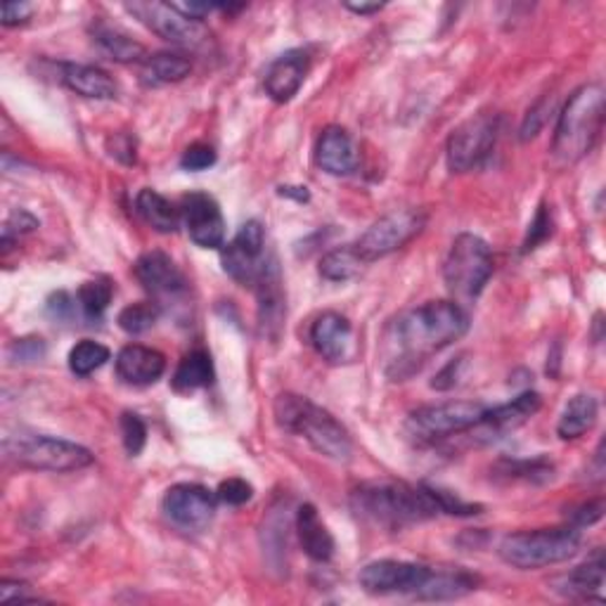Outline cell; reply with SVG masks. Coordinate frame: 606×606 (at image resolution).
Here are the masks:
<instances>
[{
  "label": "cell",
  "instance_id": "6da1fadb",
  "mask_svg": "<svg viewBox=\"0 0 606 606\" xmlns=\"http://www.w3.org/2000/svg\"><path fill=\"white\" fill-rule=\"evenodd\" d=\"M469 330L467 310L448 299L427 301L393 318L382 339V368L391 382H405L427 360L465 337Z\"/></svg>",
  "mask_w": 606,
  "mask_h": 606
},
{
  "label": "cell",
  "instance_id": "7a4b0ae2",
  "mask_svg": "<svg viewBox=\"0 0 606 606\" xmlns=\"http://www.w3.org/2000/svg\"><path fill=\"white\" fill-rule=\"evenodd\" d=\"M353 512L374 527L401 531L440 514L434 486H413L405 481H368L351 493Z\"/></svg>",
  "mask_w": 606,
  "mask_h": 606
},
{
  "label": "cell",
  "instance_id": "3957f363",
  "mask_svg": "<svg viewBox=\"0 0 606 606\" xmlns=\"http://www.w3.org/2000/svg\"><path fill=\"white\" fill-rule=\"evenodd\" d=\"M273 415L283 432L306 438L310 448L330 460L349 463L353 457V440L347 427L306 396L280 393L273 403Z\"/></svg>",
  "mask_w": 606,
  "mask_h": 606
},
{
  "label": "cell",
  "instance_id": "277c9868",
  "mask_svg": "<svg viewBox=\"0 0 606 606\" xmlns=\"http://www.w3.org/2000/svg\"><path fill=\"white\" fill-rule=\"evenodd\" d=\"M604 107L602 84H585L568 95L552 140V159L560 167H571L593 150L602 136Z\"/></svg>",
  "mask_w": 606,
  "mask_h": 606
},
{
  "label": "cell",
  "instance_id": "5b68a950",
  "mask_svg": "<svg viewBox=\"0 0 606 606\" xmlns=\"http://www.w3.org/2000/svg\"><path fill=\"white\" fill-rule=\"evenodd\" d=\"M581 529L576 527L517 531L502 538L498 554L504 564L514 568L535 571L573 560L581 550Z\"/></svg>",
  "mask_w": 606,
  "mask_h": 606
},
{
  "label": "cell",
  "instance_id": "8992f818",
  "mask_svg": "<svg viewBox=\"0 0 606 606\" xmlns=\"http://www.w3.org/2000/svg\"><path fill=\"white\" fill-rule=\"evenodd\" d=\"M6 460L31 471H53L67 474L78 471L93 465V453L84 446L72 444L57 436L36 434V432H18L3 438Z\"/></svg>",
  "mask_w": 606,
  "mask_h": 606
},
{
  "label": "cell",
  "instance_id": "52a82bcc",
  "mask_svg": "<svg viewBox=\"0 0 606 606\" xmlns=\"http://www.w3.org/2000/svg\"><path fill=\"white\" fill-rule=\"evenodd\" d=\"M493 270V252L486 240L471 233L455 237L444 264V280L457 299H479Z\"/></svg>",
  "mask_w": 606,
  "mask_h": 606
},
{
  "label": "cell",
  "instance_id": "ba28073f",
  "mask_svg": "<svg viewBox=\"0 0 606 606\" xmlns=\"http://www.w3.org/2000/svg\"><path fill=\"white\" fill-rule=\"evenodd\" d=\"M488 407L479 401H446L422 405L405 419V436L417 446H432L440 438H450L477 427Z\"/></svg>",
  "mask_w": 606,
  "mask_h": 606
},
{
  "label": "cell",
  "instance_id": "9c48e42d",
  "mask_svg": "<svg viewBox=\"0 0 606 606\" xmlns=\"http://www.w3.org/2000/svg\"><path fill=\"white\" fill-rule=\"evenodd\" d=\"M223 270L242 287H256L264 277L277 268V261L266 249V231L258 221L244 223L235 240L223 247Z\"/></svg>",
  "mask_w": 606,
  "mask_h": 606
},
{
  "label": "cell",
  "instance_id": "30bf717a",
  "mask_svg": "<svg viewBox=\"0 0 606 606\" xmlns=\"http://www.w3.org/2000/svg\"><path fill=\"white\" fill-rule=\"evenodd\" d=\"M427 225V214L422 209H396L391 214L374 221L368 231L358 237L353 249L363 258V264H374L393 252L403 249Z\"/></svg>",
  "mask_w": 606,
  "mask_h": 606
},
{
  "label": "cell",
  "instance_id": "8fae6325",
  "mask_svg": "<svg viewBox=\"0 0 606 606\" xmlns=\"http://www.w3.org/2000/svg\"><path fill=\"white\" fill-rule=\"evenodd\" d=\"M500 136L498 114H477L457 126L448 138V167L453 173H467L483 167V161L493 155Z\"/></svg>",
  "mask_w": 606,
  "mask_h": 606
},
{
  "label": "cell",
  "instance_id": "7c38bea8",
  "mask_svg": "<svg viewBox=\"0 0 606 606\" xmlns=\"http://www.w3.org/2000/svg\"><path fill=\"white\" fill-rule=\"evenodd\" d=\"M126 10L167 43L183 51H202L211 43V31L204 22H196L180 14L171 3H128Z\"/></svg>",
  "mask_w": 606,
  "mask_h": 606
},
{
  "label": "cell",
  "instance_id": "4fadbf2b",
  "mask_svg": "<svg viewBox=\"0 0 606 606\" xmlns=\"http://www.w3.org/2000/svg\"><path fill=\"white\" fill-rule=\"evenodd\" d=\"M219 496L200 483H178L167 490L161 512L176 529L185 533H202L216 517Z\"/></svg>",
  "mask_w": 606,
  "mask_h": 606
},
{
  "label": "cell",
  "instance_id": "5bb4252c",
  "mask_svg": "<svg viewBox=\"0 0 606 606\" xmlns=\"http://www.w3.org/2000/svg\"><path fill=\"white\" fill-rule=\"evenodd\" d=\"M432 568L424 564L380 560L360 568L358 583L370 595H405L417 599L422 585L427 583Z\"/></svg>",
  "mask_w": 606,
  "mask_h": 606
},
{
  "label": "cell",
  "instance_id": "9a60e30c",
  "mask_svg": "<svg viewBox=\"0 0 606 606\" xmlns=\"http://www.w3.org/2000/svg\"><path fill=\"white\" fill-rule=\"evenodd\" d=\"M134 270L142 289L150 294L159 308L169 306L171 301L178 304L185 299L188 280L169 254L147 252L136 261Z\"/></svg>",
  "mask_w": 606,
  "mask_h": 606
},
{
  "label": "cell",
  "instance_id": "2e32d148",
  "mask_svg": "<svg viewBox=\"0 0 606 606\" xmlns=\"http://www.w3.org/2000/svg\"><path fill=\"white\" fill-rule=\"evenodd\" d=\"M180 216L190 240L202 249H221L225 242V221L221 206L206 192H190L180 202Z\"/></svg>",
  "mask_w": 606,
  "mask_h": 606
},
{
  "label": "cell",
  "instance_id": "e0dca14e",
  "mask_svg": "<svg viewBox=\"0 0 606 606\" xmlns=\"http://www.w3.org/2000/svg\"><path fill=\"white\" fill-rule=\"evenodd\" d=\"M310 343L316 353L332 365L351 363L355 358V334L347 316L337 310H325L310 325Z\"/></svg>",
  "mask_w": 606,
  "mask_h": 606
},
{
  "label": "cell",
  "instance_id": "ac0fdd59",
  "mask_svg": "<svg viewBox=\"0 0 606 606\" xmlns=\"http://www.w3.org/2000/svg\"><path fill=\"white\" fill-rule=\"evenodd\" d=\"M310 70V53L304 47H294V51L283 53L270 62V67L264 78L266 95L273 103H289L304 86V81Z\"/></svg>",
  "mask_w": 606,
  "mask_h": 606
},
{
  "label": "cell",
  "instance_id": "d6986e66",
  "mask_svg": "<svg viewBox=\"0 0 606 606\" xmlns=\"http://www.w3.org/2000/svg\"><path fill=\"white\" fill-rule=\"evenodd\" d=\"M316 163L330 176H351L358 169L360 155L347 128L327 126L322 130L316 142Z\"/></svg>",
  "mask_w": 606,
  "mask_h": 606
},
{
  "label": "cell",
  "instance_id": "ffe728a7",
  "mask_svg": "<svg viewBox=\"0 0 606 606\" xmlns=\"http://www.w3.org/2000/svg\"><path fill=\"white\" fill-rule=\"evenodd\" d=\"M119 380L128 386H150L167 372V358L142 343H128L114 360Z\"/></svg>",
  "mask_w": 606,
  "mask_h": 606
},
{
  "label": "cell",
  "instance_id": "44dd1931",
  "mask_svg": "<svg viewBox=\"0 0 606 606\" xmlns=\"http://www.w3.org/2000/svg\"><path fill=\"white\" fill-rule=\"evenodd\" d=\"M60 84L67 86L72 93L88 97V100H114L119 88L114 84V78L93 64H74V62H60Z\"/></svg>",
  "mask_w": 606,
  "mask_h": 606
},
{
  "label": "cell",
  "instance_id": "7402d4cb",
  "mask_svg": "<svg viewBox=\"0 0 606 606\" xmlns=\"http://www.w3.org/2000/svg\"><path fill=\"white\" fill-rule=\"evenodd\" d=\"M540 407V396L535 391H527L517 396L512 403H504L498 407H488L483 419L474 429H481L483 436H502L507 432L519 429L523 422L533 417Z\"/></svg>",
  "mask_w": 606,
  "mask_h": 606
},
{
  "label": "cell",
  "instance_id": "603a6c76",
  "mask_svg": "<svg viewBox=\"0 0 606 606\" xmlns=\"http://www.w3.org/2000/svg\"><path fill=\"white\" fill-rule=\"evenodd\" d=\"M297 535H299V543H301V550L306 552V556H310V560L318 562V564H325L330 562L334 556V538L330 533V529L325 527L318 510L313 504H301L299 512H297Z\"/></svg>",
  "mask_w": 606,
  "mask_h": 606
},
{
  "label": "cell",
  "instance_id": "cb8c5ba5",
  "mask_svg": "<svg viewBox=\"0 0 606 606\" xmlns=\"http://www.w3.org/2000/svg\"><path fill=\"white\" fill-rule=\"evenodd\" d=\"M479 587V576L465 568H432L427 583L422 585L419 602L460 599Z\"/></svg>",
  "mask_w": 606,
  "mask_h": 606
},
{
  "label": "cell",
  "instance_id": "d4e9b609",
  "mask_svg": "<svg viewBox=\"0 0 606 606\" xmlns=\"http://www.w3.org/2000/svg\"><path fill=\"white\" fill-rule=\"evenodd\" d=\"M604 587V554L597 550L587 562L573 568L568 576L556 581V589L571 599H602Z\"/></svg>",
  "mask_w": 606,
  "mask_h": 606
},
{
  "label": "cell",
  "instance_id": "484cf974",
  "mask_svg": "<svg viewBox=\"0 0 606 606\" xmlns=\"http://www.w3.org/2000/svg\"><path fill=\"white\" fill-rule=\"evenodd\" d=\"M192 72V62L176 53H155L147 55L140 67V81L145 86H169L188 78Z\"/></svg>",
  "mask_w": 606,
  "mask_h": 606
},
{
  "label": "cell",
  "instance_id": "4316f807",
  "mask_svg": "<svg viewBox=\"0 0 606 606\" xmlns=\"http://www.w3.org/2000/svg\"><path fill=\"white\" fill-rule=\"evenodd\" d=\"M597 415H599L597 398L589 396V393H578V396H573L564 405L560 424H556V434H560L562 440L581 438L583 434H587L595 427Z\"/></svg>",
  "mask_w": 606,
  "mask_h": 606
},
{
  "label": "cell",
  "instance_id": "83f0119b",
  "mask_svg": "<svg viewBox=\"0 0 606 606\" xmlns=\"http://www.w3.org/2000/svg\"><path fill=\"white\" fill-rule=\"evenodd\" d=\"M136 209L138 214L145 219L147 225H152L157 233H176L180 223H183V216H180V209L173 206L167 196L159 194L157 190L145 188L136 196Z\"/></svg>",
  "mask_w": 606,
  "mask_h": 606
},
{
  "label": "cell",
  "instance_id": "f1b7e54d",
  "mask_svg": "<svg viewBox=\"0 0 606 606\" xmlns=\"http://www.w3.org/2000/svg\"><path fill=\"white\" fill-rule=\"evenodd\" d=\"M216 370L214 360L204 349H194L183 355L173 372V389L180 393H190L196 389H206L214 384Z\"/></svg>",
  "mask_w": 606,
  "mask_h": 606
},
{
  "label": "cell",
  "instance_id": "f546056e",
  "mask_svg": "<svg viewBox=\"0 0 606 606\" xmlns=\"http://www.w3.org/2000/svg\"><path fill=\"white\" fill-rule=\"evenodd\" d=\"M93 36H95V43L100 45L103 51L109 55V60H114V62H124V64L140 62L142 64L147 57L145 47L138 41L126 36L124 31L114 29V26L97 24L93 29Z\"/></svg>",
  "mask_w": 606,
  "mask_h": 606
},
{
  "label": "cell",
  "instance_id": "4dcf8cb0",
  "mask_svg": "<svg viewBox=\"0 0 606 606\" xmlns=\"http://www.w3.org/2000/svg\"><path fill=\"white\" fill-rule=\"evenodd\" d=\"M363 268H365L363 258L358 256V252L353 249V244H347V247L327 252L320 258L318 273L325 277V280H330V283H347Z\"/></svg>",
  "mask_w": 606,
  "mask_h": 606
},
{
  "label": "cell",
  "instance_id": "1f68e13d",
  "mask_svg": "<svg viewBox=\"0 0 606 606\" xmlns=\"http://www.w3.org/2000/svg\"><path fill=\"white\" fill-rule=\"evenodd\" d=\"M114 299V283L107 275H97L78 287L76 301L88 320H100Z\"/></svg>",
  "mask_w": 606,
  "mask_h": 606
},
{
  "label": "cell",
  "instance_id": "d6a6232c",
  "mask_svg": "<svg viewBox=\"0 0 606 606\" xmlns=\"http://www.w3.org/2000/svg\"><path fill=\"white\" fill-rule=\"evenodd\" d=\"M109 355H111L109 349L103 347V343L84 339L70 351V370L76 376H88L95 370H100L109 360Z\"/></svg>",
  "mask_w": 606,
  "mask_h": 606
},
{
  "label": "cell",
  "instance_id": "836d02e7",
  "mask_svg": "<svg viewBox=\"0 0 606 606\" xmlns=\"http://www.w3.org/2000/svg\"><path fill=\"white\" fill-rule=\"evenodd\" d=\"M159 313H161V308L155 301H140V304L126 306L119 313L117 322L126 334L136 337V334H145L147 330H152L159 320Z\"/></svg>",
  "mask_w": 606,
  "mask_h": 606
},
{
  "label": "cell",
  "instance_id": "e575fe53",
  "mask_svg": "<svg viewBox=\"0 0 606 606\" xmlns=\"http://www.w3.org/2000/svg\"><path fill=\"white\" fill-rule=\"evenodd\" d=\"M121 438H124V448L130 457H136L142 453L147 444V427L140 415L136 413H124L121 415Z\"/></svg>",
  "mask_w": 606,
  "mask_h": 606
},
{
  "label": "cell",
  "instance_id": "d590c367",
  "mask_svg": "<svg viewBox=\"0 0 606 606\" xmlns=\"http://www.w3.org/2000/svg\"><path fill=\"white\" fill-rule=\"evenodd\" d=\"M552 235V216H550V209L547 204H540L535 216L529 225V233H527V240H523V254L533 252L535 247H540L547 237Z\"/></svg>",
  "mask_w": 606,
  "mask_h": 606
},
{
  "label": "cell",
  "instance_id": "8d00e7d4",
  "mask_svg": "<svg viewBox=\"0 0 606 606\" xmlns=\"http://www.w3.org/2000/svg\"><path fill=\"white\" fill-rule=\"evenodd\" d=\"M216 163V150L206 142H194L180 157V167L185 171H206Z\"/></svg>",
  "mask_w": 606,
  "mask_h": 606
},
{
  "label": "cell",
  "instance_id": "74e56055",
  "mask_svg": "<svg viewBox=\"0 0 606 606\" xmlns=\"http://www.w3.org/2000/svg\"><path fill=\"white\" fill-rule=\"evenodd\" d=\"M36 227H39V219L31 216L29 211H24V209L12 211V214L6 221V227H3V247L8 249L12 240H18V237H22L31 231H36Z\"/></svg>",
  "mask_w": 606,
  "mask_h": 606
},
{
  "label": "cell",
  "instance_id": "f35d334b",
  "mask_svg": "<svg viewBox=\"0 0 606 606\" xmlns=\"http://www.w3.org/2000/svg\"><path fill=\"white\" fill-rule=\"evenodd\" d=\"M216 496H219V502L240 507V504H247L254 498V488L249 481H244V479H227L219 486Z\"/></svg>",
  "mask_w": 606,
  "mask_h": 606
},
{
  "label": "cell",
  "instance_id": "ab89813d",
  "mask_svg": "<svg viewBox=\"0 0 606 606\" xmlns=\"http://www.w3.org/2000/svg\"><path fill=\"white\" fill-rule=\"evenodd\" d=\"M552 111V100H540L533 109H529L527 119H523V126H521V140L527 142L531 138H535L540 134V128H543L547 124V114Z\"/></svg>",
  "mask_w": 606,
  "mask_h": 606
},
{
  "label": "cell",
  "instance_id": "60d3db41",
  "mask_svg": "<svg viewBox=\"0 0 606 606\" xmlns=\"http://www.w3.org/2000/svg\"><path fill=\"white\" fill-rule=\"evenodd\" d=\"M45 355V341L41 337H26L18 339L10 347V358L20 360V363H34Z\"/></svg>",
  "mask_w": 606,
  "mask_h": 606
},
{
  "label": "cell",
  "instance_id": "b9f144b4",
  "mask_svg": "<svg viewBox=\"0 0 606 606\" xmlns=\"http://www.w3.org/2000/svg\"><path fill=\"white\" fill-rule=\"evenodd\" d=\"M107 147H109V155L114 159H119L121 163H126V167L136 163V140L130 138L128 134H119V136L109 138Z\"/></svg>",
  "mask_w": 606,
  "mask_h": 606
},
{
  "label": "cell",
  "instance_id": "7bdbcfd3",
  "mask_svg": "<svg viewBox=\"0 0 606 606\" xmlns=\"http://www.w3.org/2000/svg\"><path fill=\"white\" fill-rule=\"evenodd\" d=\"M0 593H3V604H29V602H41V597L29 593V585L20 581H3L0 585Z\"/></svg>",
  "mask_w": 606,
  "mask_h": 606
},
{
  "label": "cell",
  "instance_id": "ee69618b",
  "mask_svg": "<svg viewBox=\"0 0 606 606\" xmlns=\"http://www.w3.org/2000/svg\"><path fill=\"white\" fill-rule=\"evenodd\" d=\"M602 517H604V500L587 502V504L581 507L578 512H573V517H571V527H576V529L593 527V523H597Z\"/></svg>",
  "mask_w": 606,
  "mask_h": 606
},
{
  "label": "cell",
  "instance_id": "f6af8a7d",
  "mask_svg": "<svg viewBox=\"0 0 606 606\" xmlns=\"http://www.w3.org/2000/svg\"><path fill=\"white\" fill-rule=\"evenodd\" d=\"M31 14H34V6L31 3H6L3 12H0V24L20 26L31 18Z\"/></svg>",
  "mask_w": 606,
  "mask_h": 606
},
{
  "label": "cell",
  "instance_id": "bcb514c9",
  "mask_svg": "<svg viewBox=\"0 0 606 606\" xmlns=\"http://www.w3.org/2000/svg\"><path fill=\"white\" fill-rule=\"evenodd\" d=\"M465 365V358H455L450 360V363L440 370L436 376H434V382H432V389L436 391H448L457 384V380H460V370Z\"/></svg>",
  "mask_w": 606,
  "mask_h": 606
},
{
  "label": "cell",
  "instance_id": "7dc6e473",
  "mask_svg": "<svg viewBox=\"0 0 606 606\" xmlns=\"http://www.w3.org/2000/svg\"><path fill=\"white\" fill-rule=\"evenodd\" d=\"M47 310H51V316L57 318V320L70 318V316H72V310H74V304H72V299H70V294H64V291L53 294L51 304H47Z\"/></svg>",
  "mask_w": 606,
  "mask_h": 606
},
{
  "label": "cell",
  "instance_id": "c3c4849f",
  "mask_svg": "<svg viewBox=\"0 0 606 606\" xmlns=\"http://www.w3.org/2000/svg\"><path fill=\"white\" fill-rule=\"evenodd\" d=\"M347 8L355 14H374L384 8V3H347Z\"/></svg>",
  "mask_w": 606,
  "mask_h": 606
},
{
  "label": "cell",
  "instance_id": "681fc988",
  "mask_svg": "<svg viewBox=\"0 0 606 606\" xmlns=\"http://www.w3.org/2000/svg\"><path fill=\"white\" fill-rule=\"evenodd\" d=\"M280 194L283 196H294V200H297V202H308L310 200V194H308L306 188H291V185H287V188H280Z\"/></svg>",
  "mask_w": 606,
  "mask_h": 606
}]
</instances>
